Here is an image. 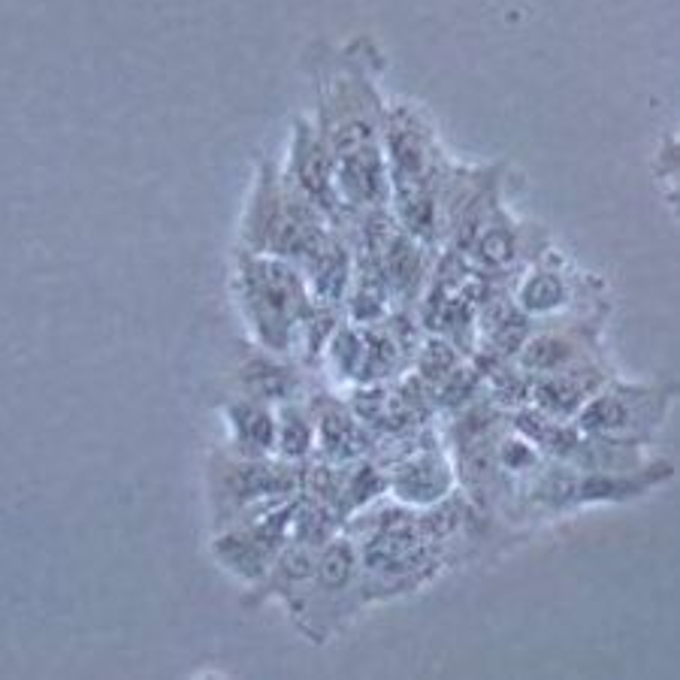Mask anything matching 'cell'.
<instances>
[{
    "label": "cell",
    "mask_w": 680,
    "mask_h": 680,
    "mask_svg": "<svg viewBox=\"0 0 680 680\" xmlns=\"http://www.w3.org/2000/svg\"><path fill=\"white\" fill-rule=\"evenodd\" d=\"M354 572V551L348 548L345 541L333 544V548L321 557V566H318V575H321V584L324 587H345L348 578Z\"/></svg>",
    "instance_id": "obj_3"
},
{
    "label": "cell",
    "mask_w": 680,
    "mask_h": 680,
    "mask_svg": "<svg viewBox=\"0 0 680 680\" xmlns=\"http://www.w3.org/2000/svg\"><path fill=\"white\" fill-rule=\"evenodd\" d=\"M282 436H285V439H282V442H285V454H291V457L306 454V448H309V427H306L300 418H288Z\"/></svg>",
    "instance_id": "obj_8"
},
{
    "label": "cell",
    "mask_w": 680,
    "mask_h": 680,
    "mask_svg": "<svg viewBox=\"0 0 680 680\" xmlns=\"http://www.w3.org/2000/svg\"><path fill=\"white\" fill-rule=\"evenodd\" d=\"M626 415H629L626 405L620 399L608 396V399H599L593 408H587L581 424L593 433H611V430H620L626 424Z\"/></svg>",
    "instance_id": "obj_4"
},
{
    "label": "cell",
    "mask_w": 680,
    "mask_h": 680,
    "mask_svg": "<svg viewBox=\"0 0 680 680\" xmlns=\"http://www.w3.org/2000/svg\"><path fill=\"white\" fill-rule=\"evenodd\" d=\"M260 375H248V384L260 393H269V396H276V393H285V375L279 369H272V366H257Z\"/></svg>",
    "instance_id": "obj_9"
},
{
    "label": "cell",
    "mask_w": 680,
    "mask_h": 680,
    "mask_svg": "<svg viewBox=\"0 0 680 680\" xmlns=\"http://www.w3.org/2000/svg\"><path fill=\"white\" fill-rule=\"evenodd\" d=\"M481 257L487 263H505L511 257V236L505 230H493L481 239Z\"/></svg>",
    "instance_id": "obj_7"
},
{
    "label": "cell",
    "mask_w": 680,
    "mask_h": 680,
    "mask_svg": "<svg viewBox=\"0 0 680 680\" xmlns=\"http://www.w3.org/2000/svg\"><path fill=\"white\" fill-rule=\"evenodd\" d=\"M279 481V475L272 469H263V466H242L236 469V475L230 478V487L245 499V496H260V493H269Z\"/></svg>",
    "instance_id": "obj_5"
},
{
    "label": "cell",
    "mask_w": 680,
    "mask_h": 680,
    "mask_svg": "<svg viewBox=\"0 0 680 680\" xmlns=\"http://www.w3.org/2000/svg\"><path fill=\"white\" fill-rule=\"evenodd\" d=\"M412 548H415V538L412 535H402V532L381 535L372 544V548H369V566L372 569H393L405 557H412Z\"/></svg>",
    "instance_id": "obj_1"
},
{
    "label": "cell",
    "mask_w": 680,
    "mask_h": 680,
    "mask_svg": "<svg viewBox=\"0 0 680 680\" xmlns=\"http://www.w3.org/2000/svg\"><path fill=\"white\" fill-rule=\"evenodd\" d=\"M569 354H572V348H569V342H566V339H557V336H541V339H535V342H529V345H526V351H523V363H526L529 369H554V366L566 363V360H569Z\"/></svg>",
    "instance_id": "obj_2"
},
{
    "label": "cell",
    "mask_w": 680,
    "mask_h": 680,
    "mask_svg": "<svg viewBox=\"0 0 680 680\" xmlns=\"http://www.w3.org/2000/svg\"><path fill=\"white\" fill-rule=\"evenodd\" d=\"M560 297L563 294H560V285L554 279H535L526 288V306L529 309H551V306H557Z\"/></svg>",
    "instance_id": "obj_6"
}]
</instances>
